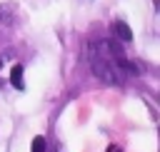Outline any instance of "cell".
<instances>
[{"label": "cell", "mask_w": 160, "mask_h": 152, "mask_svg": "<svg viewBox=\"0 0 160 152\" xmlns=\"http://www.w3.org/2000/svg\"><path fill=\"white\" fill-rule=\"evenodd\" d=\"M90 67H92V72L102 80V82H108V85H122L125 82V75H122V70L118 67V62L112 60V55L100 45V40L90 47Z\"/></svg>", "instance_id": "cell-1"}, {"label": "cell", "mask_w": 160, "mask_h": 152, "mask_svg": "<svg viewBox=\"0 0 160 152\" xmlns=\"http://www.w3.org/2000/svg\"><path fill=\"white\" fill-rule=\"evenodd\" d=\"M112 30H115V37H118V40H122V42H130V40H132V30L128 27V22L115 20V22H112Z\"/></svg>", "instance_id": "cell-2"}, {"label": "cell", "mask_w": 160, "mask_h": 152, "mask_svg": "<svg viewBox=\"0 0 160 152\" xmlns=\"http://www.w3.org/2000/svg\"><path fill=\"white\" fill-rule=\"evenodd\" d=\"M10 82H12L15 90H22V87H25V85H22V65H12V70H10Z\"/></svg>", "instance_id": "cell-3"}, {"label": "cell", "mask_w": 160, "mask_h": 152, "mask_svg": "<svg viewBox=\"0 0 160 152\" xmlns=\"http://www.w3.org/2000/svg\"><path fill=\"white\" fill-rule=\"evenodd\" d=\"M32 152H45V137L42 135H38L32 140Z\"/></svg>", "instance_id": "cell-4"}, {"label": "cell", "mask_w": 160, "mask_h": 152, "mask_svg": "<svg viewBox=\"0 0 160 152\" xmlns=\"http://www.w3.org/2000/svg\"><path fill=\"white\" fill-rule=\"evenodd\" d=\"M105 152H122V150H120V147H118V145H110V147H108V150H105Z\"/></svg>", "instance_id": "cell-5"}, {"label": "cell", "mask_w": 160, "mask_h": 152, "mask_svg": "<svg viewBox=\"0 0 160 152\" xmlns=\"http://www.w3.org/2000/svg\"><path fill=\"white\" fill-rule=\"evenodd\" d=\"M0 65H2V60H0Z\"/></svg>", "instance_id": "cell-6"}]
</instances>
